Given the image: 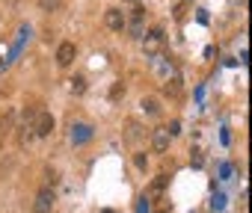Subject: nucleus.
Instances as JSON below:
<instances>
[{
  "label": "nucleus",
  "mask_w": 252,
  "mask_h": 213,
  "mask_svg": "<svg viewBox=\"0 0 252 213\" xmlns=\"http://www.w3.org/2000/svg\"><path fill=\"white\" fill-rule=\"evenodd\" d=\"M54 201H57V195H54V189H51V186L39 189L36 204H33V213H51V210H54Z\"/></svg>",
  "instance_id": "1"
},
{
  "label": "nucleus",
  "mask_w": 252,
  "mask_h": 213,
  "mask_svg": "<svg viewBox=\"0 0 252 213\" xmlns=\"http://www.w3.org/2000/svg\"><path fill=\"white\" fill-rule=\"evenodd\" d=\"M54 133V116L51 113H39L36 125H33V136H51Z\"/></svg>",
  "instance_id": "2"
},
{
  "label": "nucleus",
  "mask_w": 252,
  "mask_h": 213,
  "mask_svg": "<svg viewBox=\"0 0 252 213\" xmlns=\"http://www.w3.org/2000/svg\"><path fill=\"white\" fill-rule=\"evenodd\" d=\"M104 21H107V27H110V30H116V33H122V30H125V24H128V21H125V12H122V9H107Z\"/></svg>",
  "instance_id": "3"
},
{
  "label": "nucleus",
  "mask_w": 252,
  "mask_h": 213,
  "mask_svg": "<svg viewBox=\"0 0 252 213\" xmlns=\"http://www.w3.org/2000/svg\"><path fill=\"white\" fill-rule=\"evenodd\" d=\"M74 56H77V48H74L71 42H63V45L57 48V62H60V65H71Z\"/></svg>",
  "instance_id": "4"
},
{
  "label": "nucleus",
  "mask_w": 252,
  "mask_h": 213,
  "mask_svg": "<svg viewBox=\"0 0 252 213\" xmlns=\"http://www.w3.org/2000/svg\"><path fill=\"white\" fill-rule=\"evenodd\" d=\"M169 133H166V128H155V133H152V148L158 151V154H163L166 148H169Z\"/></svg>",
  "instance_id": "5"
},
{
  "label": "nucleus",
  "mask_w": 252,
  "mask_h": 213,
  "mask_svg": "<svg viewBox=\"0 0 252 213\" xmlns=\"http://www.w3.org/2000/svg\"><path fill=\"white\" fill-rule=\"evenodd\" d=\"M160 39H163V30H160V27H152V33H149V39H146V48L155 51V48L160 45Z\"/></svg>",
  "instance_id": "6"
},
{
  "label": "nucleus",
  "mask_w": 252,
  "mask_h": 213,
  "mask_svg": "<svg viewBox=\"0 0 252 213\" xmlns=\"http://www.w3.org/2000/svg\"><path fill=\"white\" fill-rule=\"evenodd\" d=\"M143 110H146L149 116H158V113H160V106H158V98H143Z\"/></svg>",
  "instance_id": "7"
},
{
  "label": "nucleus",
  "mask_w": 252,
  "mask_h": 213,
  "mask_svg": "<svg viewBox=\"0 0 252 213\" xmlns=\"http://www.w3.org/2000/svg\"><path fill=\"white\" fill-rule=\"evenodd\" d=\"M163 92H166V95H181V77H172V80H166Z\"/></svg>",
  "instance_id": "8"
},
{
  "label": "nucleus",
  "mask_w": 252,
  "mask_h": 213,
  "mask_svg": "<svg viewBox=\"0 0 252 213\" xmlns=\"http://www.w3.org/2000/svg\"><path fill=\"white\" fill-rule=\"evenodd\" d=\"M63 6V0H39V9L42 12H57Z\"/></svg>",
  "instance_id": "9"
},
{
  "label": "nucleus",
  "mask_w": 252,
  "mask_h": 213,
  "mask_svg": "<svg viewBox=\"0 0 252 213\" xmlns=\"http://www.w3.org/2000/svg\"><path fill=\"white\" fill-rule=\"evenodd\" d=\"M68 83H71V92H74V95H83V92H86V80H83V77H71Z\"/></svg>",
  "instance_id": "10"
},
{
  "label": "nucleus",
  "mask_w": 252,
  "mask_h": 213,
  "mask_svg": "<svg viewBox=\"0 0 252 213\" xmlns=\"http://www.w3.org/2000/svg\"><path fill=\"white\" fill-rule=\"evenodd\" d=\"M163 186H166V175H158V178L152 181V189H155V192H160Z\"/></svg>",
  "instance_id": "11"
},
{
  "label": "nucleus",
  "mask_w": 252,
  "mask_h": 213,
  "mask_svg": "<svg viewBox=\"0 0 252 213\" xmlns=\"http://www.w3.org/2000/svg\"><path fill=\"white\" fill-rule=\"evenodd\" d=\"M122 95H125V86H122V83H116V86L110 89V98H113V101H119Z\"/></svg>",
  "instance_id": "12"
},
{
  "label": "nucleus",
  "mask_w": 252,
  "mask_h": 213,
  "mask_svg": "<svg viewBox=\"0 0 252 213\" xmlns=\"http://www.w3.org/2000/svg\"><path fill=\"white\" fill-rule=\"evenodd\" d=\"M166 133H169V136H178V133H181V125H178V122H172V125L166 128Z\"/></svg>",
  "instance_id": "13"
},
{
  "label": "nucleus",
  "mask_w": 252,
  "mask_h": 213,
  "mask_svg": "<svg viewBox=\"0 0 252 213\" xmlns=\"http://www.w3.org/2000/svg\"><path fill=\"white\" fill-rule=\"evenodd\" d=\"M134 163H137V169H146V166H149V160H146V154H137V157H134Z\"/></svg>",
  "instance_id": "14"
},
{
  "label": "nucleus",
  "mask_w": 252,
  "mask_h": 213,
  "mask_svg": "<svg viewBox=\"0 0 252 213\" xmlns=\"http://www.w3.org/2000/svg\"><path fill=\"white\" fill-rule=\"evenodd\" d=\"M202 163H205V157H202V151H193V166H196V169H202Z\"/></svg>",
  "instance_id": "15"
},
{
  "label": "nucleus",
  "mask_w": 252,
  "mask_h": 213,
  "mask_svg": "<svg viewBox=\"0 0 252 213\" xmlns=\"http://www.w3.org/2000/svg\"><path fill=\"white\" fill-rule=\"evenodd\" d=\"M128 131H131V133H128L131 139H137V136H140V128H137V122H131V125H128Z\"/></svg>",
  "instance_id": "16"
},
{
  "label": "nucleus",
  "mask_w": 252,
  "mask_h": 213,
  "mask_svg": "<svg viewBox=\"0 0 252 213\" xmlns=\"http://www.w3.org/2000/svg\"><path fill=\"white\" fill-rule=\"evenodd\" d=\"M0 68H3V59H0Z\"/></svg>",
  "instance_id": "17"
}]
</instances>
